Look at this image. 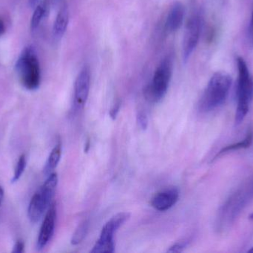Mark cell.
Returning a JSON list of instances; mask_svg holds the SVG:
<instances>
[{
    "label": "cell",
    "mask_w": 253,
    "mask_h": 253,
    "mask_svg": "<svg viewBox=\"0 0 253 253\" xmlns=\"http://www.w3.org/2000/svg\"><path fill=\"white\" fill-rule=\"evenodd\" d=\"M3 197H4V190H3L2 187H0V206L2 202Z\"/></svg>",
    "instance_id": "obj_25"
},
{
    "label": "cell",
    "mask_w": 253,
    "mask_h": 253,
    "mask_svg": "<svg viewBox=\"0 0 253 253\" xmlns=\"http://www.w3.org/2000/svg\"><path fill=\"white\" fill-rule=\"evenodd\" d=\"M172 59L167 56L155 71L151 83L146 88L144 95L147 101L157 102L162 101L168 92L172 74Z\"/></svg>",
    "instance_id": "obj_5"
},
{
    "label": "cell",
    "mask_w": 253,
    "mask_h": 253,
    "mask_svg": "<svg viewBox=\"0 0 253 253\" xmlns=\"http://www.w3.org/2000/svg\"><path fill=\"white\" fill-rule=\"evenodd\" d=\"M25 167H26V157H25V154H22L20 156L19 160H18L17 163H16L12 182H16L20 178L22 173L25 171Z\"/></svg>",
    "instance_id": "obj_17"
},
{
    "label": "cell",
    "mask_w": 253,
    "mask_h": 253,
    "mask_svg": "<svg viewBox=\"0 0 253 253\" xmlns=\"http://www.w3.org/2000/svg\"><path fill=\"white\" fill-rule=\"evenodd\" d=\"M50 11V0H42L36 7L31 20V31L34 32L38 29L43 19L47 17Z\"/></svg>",
    "instance_id": "obj_13"
},
{
    "label": "cell",
    "mask_w": 253,
    "mask_h": 253,
    "mask_svg": "<svg viewBox=\"0 0 253 253\" xmlns=\"http://www.w3.org/2000/svg\"><path fill=\"white\" fill-rule=\"evenodd\" d=\"M62 155V145L58 144L52 150L46 163L44 167V173L51 174L52 171L54 170L60 160Z\"/></svg>",
    "instance_id": "obj_14"
},
{
    "label": "cell",
    "mask_w": 253,
    "mask_h": 253,
    "mask_svg": "<svg viewBox=\"0 0 253 253\" xmlns=\"http://www.w3.org/2000/svg\"><path fill=\"white\" fill-rule=\"evenodd\" d=\"M57 184V174H50L44 184L33 196L28 210V218L33 224L40 221L46 209L51 204Z\"/></svg>",
    "instance_id": "obj_4"
},
{
    "label": "cell",
    "mask_w": 253,
    "mask_h": 253,
    "mask_svg": "<svg viewBox=\"0 0 253 253\" xmlns=\"http://www.w3.org/2000/svg\"><path fill=\"white\" fill-rule=\"evenodd\" d=\"M253 141V133L252 132H249L247 135L245 140H243L240 142L236 143V144H232V145L227 146V147L223 148L215 156L216 157L222 155V154H226V153L230 152L235 151V150H242V149L248 148L251 145Z\"/></svg>",
    "instance_id": "obj_15"
},
{
    "label": "cell",
    "mask_w": 253,
    "mask_h": 253,
    "mask_svg": "<svg viewBox=\"0 0 253 253\" xmlns=\"http://www.w3.org/2000/svg\"><path fill=\"white\" fill-rule=\"evenodd\" d=\"M89 229L88 221H83L81 224H79L75 232L73 234L72 239H71V244L73 245H77L81 243L84 238L87 236V232Z\"/></svg>",
    "instance_id": "obj_16"
},
{
    "label": "cell",
    "mask_w": 253,
    "mask_h": 253,
    "mask_svg": "<svg viewBox=\"0 0 253 253\" xmlns=\"http://www.w3.org/2000/svg\"><path fill=\"white\" fill-rule=\"evenodd\" d=\"M90 86V71L87 65L82 69L74 86V108L77 111L84 108L88 98Z\"/></svg>",
    "instance_id": "obj_8"
},
{
    "label": "cell",
    "mask_w": 253,
    "mask_h": 253,
    "mask_svg": "<svg viewBox=\"0 0 253 253\" xmlns=\"http://www.w3.org/2000/svg\"><path fill=\"white\" fill-rule=\"evenodd\" d=\"M56 221V203H53L49 206L45 218L40 228V234L37 240V249L39 251L42 250L53 237Z\"/></svg>",
    "instance_id": "obj_9"
},
{
    "label": "cell",
    "mask_w": 253,
    "mask_h": 253,
    "mask_svg": "<svg viewBox=\"0 0 253 253\" xmlns=\"http://www.w3.org/2000/svg\"><path fill=\"white\" fill-rule=\"evenodd\" d=\"M248 37L250 42L253 46V8L252 14H251V22H250L249 29H248Z\"/></svg>",
    "instance_id": "obj_22"
},
{
    "label": "cell",
    "mask_w": 253,
    "mask_h": 253,
    "mask_svg": "<svg viewBox=\"0 0 253 253\" xmlns=\"http://www.w3.org/2000/svg\"><path fill=\"white\" fill-rule=\"evenodd\" d=\"M28 4H29L30 7H33V8H35V7L40 4L41 0H28Z\"/></svg>",
    "instance_id": "obj_23"
},
{
    "label": "cell",
    "mask_w": 253,
    "mask_h": 253,
    "mask_svg": "<svg viewBox=\"0 0 253 253\" xmlns=\"http://www.w3.org/2000/svg\"><path fill=\"white\" fill-rule=\"evenodd\" d=\"M16 74L22 86L28 90H36L41 83V70L37 51L34 46L22 50L15 65Z\"/></svg>",
    "instance_id": "obj_2"
},
{
    "label": "cell",
    "mask_w": 253,
    "mask_h": 253,
    "mask_svg": "<svg viewBox=\"0 0 253 253\" xmlns=\"http://www.w3.org/2000/svg\"><path fill=\"white\" fill-rule=\"evenodd\" d=\"M5 32V25L2 19H0V36L3 35Z\"/></svg>",
    "instance_id": "obj_24"
},
{
    "label": "cell",
    "mask_w": 253,
    "mask_h": 253,
    "mask_svg": "<svg viewBox=\"0 0 253 253\" xmlns=\"http://www.w3.org/2000/svg\"><path fill=\"white\" fill-rule=\"evenodd\" d=\"M248 252L253 253V248H251V249L250 250V251H248Z\"/></svg>",
    "instance_id": "obj_27"
},
{
    "label": "cell",
    "mask_w": 253,
    "mask_h": 253,
    "mask_svg": "<svg viewBox=\"0 0 253 253\" xmlns=\"http://www.w3.org/2000/svg\"><path fill=\"white\" fill-rule=\"evenodd\" d=\"M187 242H179V243L175 244V245H172V247H170L169 250H168V252L169 253H181L184 251V248L187 247Z\"/></svg>",
    "instance_id": "obj_19"
},
{
    "label": "cell",
    "mask_w": 253,
    "mask_h": 253,
    "mask_svg": "<svg viewBox=\"0 0 253 253\" xmlns=\"http://www.w3.org/2000/svg\"><path fill=\"white\" fill-rule=\"evenodd\" d=\"M69 22V10L66 5L61 7L53 24V35L56 40H60L68 28Z\"/></svg>",
    "instance_id": "obj_12"
},
{
    "label": "cell",
    "mask_w": 253,
    "mask_h": 253,
    "mask_svg": "<svg viewBox=\"0 0 253 253\" xmlns=\"http://www.w3.org/2000/svg\"><path fill=\"white\" fill-rule=\"evenodd\" d=\"M203 25V18L200 13L193 14L189 19L183 39L182 56L184 62L190 59L199 43Z\"/></svg>",
    "instance_id": "obj_7"
},
{
    "label": "cell",
    "mask_w": 253,
    "mask_h": 253,
    "mask_svg": "<svg viewBox=\"0 0 253 253\" xmlns=\"http://www.w3.org/2000/svg\"><path fill=\"white\" fill-rule=\"evenodd\" d=\"M239 78L237 85V108L235 123L239 125L242 123L249 112L250 107L253 100V77L250 74L249 68L245 59L237 58Z\"/></svg>",
    "instance_id": "obj_3"
},
{
    "label": "cell",
    "mask_w": 253,
    "mask_h": 253,
    "mask_svg": "<svg viewBox=\"0 0 253 253\" xmlns=\"http://www.w3.org/2000/svg\"><path fill=\"white\" fill-rule=\"evenodd\" d=\"M137 121H138V124L139 125L140 128L141 129H143V130L146 129L147 123H148L147 114L144 112L138 113V116H137Z\"/></svg>",
    "instance_id": "obj_18"
},
{
    "label": "cell",
    "mask_w": 253,
    "mask_h": 253,
    "mask_svg": "<svg viewBox=\"0 0 253 253\" xmlns=\"http://www.w3.org/2000/svg\"><path fill=\"white\" fill-rule=\"evenodd\" d=\"M185 8L182 3L176 1L169 10L167 18L166 26L167 31L169 32H175L182 25L184 21Z\"/></svg>",
    "instance_id": "obj_11"
},
{
    "label": "cell",
    "mask_w": 253,
    "mask_h": 253,
    "mask_svg": "<svg viewBox=\"0 0 253 253\" xmlns=\"http://www.w3.org/2000/svg\"><path fill=\"white\" fill-rule=\"evenodd\" d=\"M179 193L177 189H168L155 195L152 199L151 205L156 210L165 212L177 203Z\"/></svg>",
    "instance_id": "obj_10"
},
{
    "label": "cell",
    "mask_w": 253,
    "mask_h": 253,
    "mask_svg": "<svg viewBox=\"0 0 253 253\" xmlns=\"http://www.w3.org/2000/svg\"><path fill=\"white\" fill-rule=\"evenodd\" d=\"M250 220L253 221V212L252 214H251L249 216Z\"/></svg>",
    "instance_id": "obj_26"
},
{
    "label": "cell",
    "mask_w": 253,
    "mask_h": 253,
    "mask_svg": "<svg viewBox=\"0 0 253 253\" xmlns=\"http://www.w3.org/2000/svg\"><path fill=\"white\" fill-rule=\"evenodd\" d=\"M231 85L232 77L230 74L225 72L215 73L199 101V111L208 113L219 108L227 100Z\"/></svg>",
    "instance_id": "obj_1"
},
{
    "label": "cell",
    "mask_w": 253,
    "mask_h": 253,
    "mask_svg": "<svg viewBox=\"0 0 253 253\" xmlns=\"http://www.w3.org/2000/svg\"><path fill=\"white\" fill-rule=\"evenodd\" d=\"M129 218V214L127 212H121L111 218L104 226L101 232L100 237L95 244L90 253H114L115 251L114 234Z\"/></svg>",
    "instance_id": "obj_6"
},
{
    "label": "cell",
    "mask_w": 253,
    "mask_h": 253,
    "mask_svg": "<svg viewBox=\"0 0 253 253\" xmlns=\"http://www.w3.org/2000/svg\"><path fill=\"white\" fill-rule=\"evenodd\" d=\"M25 249V244L22 240L17 241L13 247V253H22L24 252Z\"/></svg>",
    "instance_id": "obj_20"
},
{
    "label": "cell",
    "mask_w": 253,
    "mask_h": 253,
    "mask_svg": "<svg viewBox=\"0 0 253 253\" xmlns=\"http://www.w3.org/2000/svg\"><path fill=\"white\" fill-rule=\"evenodd\" d=\"M120 105H121V102L119 101V102H117V103L114 105L112 109H111L110 114H111V117H112L113 119H115L116 117H117V114H118L119 111H120Z\"/></svg>",
    "instance_id": "obj_21"
}]
</instances>
